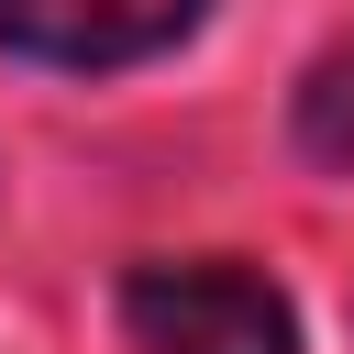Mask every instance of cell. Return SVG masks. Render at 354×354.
Returning <instances> with one entry per match:
<instances>
[{"instance_id": "2", "label": "cell", "mask_w": 354, "mask_h": 354, "mask_svg": "<svg viewBox=\"0 0 354 354\" xmlns=\"http://www.w3.org/2000/svg\"><path fill=\"white\" fill-rule=\"evenodd\" d=\"M210 0H0V55L100 77V66H144L177 33H199Z\"/></svg>"}, {"instance_id": "3", "label": "cell", "mask_w": 354, "mask_h": 354, "mask_svg": "<svg viewBox=\"0 0 354 354\" xmlns=\"http://www.w3.org/2000/svg\"><path fill=\"white\" fill-rule=\"evenodd\" d=\"M299 155L321 177H354V44H332L299 77Z\"/></svg>"}, {"instance_id": "1", "label": "cell", "mask_w": 354, "mask_h": 354, "mask_svg": "<svg viewBox=\"0 0 354 354\" xmlns=\"http://www.w3.org/2000/svg\"><path fill=\"white\" fill-rule=\"evenodd\" d=\"M122 332L144 354H299L288 299L232 266V254H188V266H133L122 277Z\"/></svg>"}]
</instances>
